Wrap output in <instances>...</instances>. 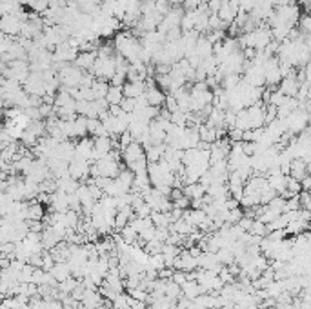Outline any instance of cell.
Masks as SVG:
<instances>
[{
  "instance_id": "9c48e42d",
  "label": "cell",
  "mask_w": 311,
  "mask_h": 309,
  "mask_svg": "<svg viewBox=\"0 0 311 309\" xmlns=\"http://www.w3.org/2000/svg\"><path fill=\"white\" fill-rule=\"evenodd\" d=\"M299 82L295 77H286L280 80V84L277 86V91H280L284 97H295L297 91H299Z\"/></svg>"
},
{
  "instance_id": "7a4b0ae2",
  "label": "cell",
  "mask_w": 311,
  "mask_h": 309,
  "mask_svg": "<svg viewBox=\"0 0 311 309\" xmlns=\"http://www.w3.org/2000/svg\"><path fill=\"white\" fill-rule=\"evenodd\" d=\"M117 69H115V58L113 57H96L95 64L89 71V75H93L96 80H106L109 82Z\"/></svg>"
},
{
  "instance_id": "4fadbf2b",
  "label": "cell",
  "mask_w": 311,
  "mask_h": 309,
  "mask_svg": "<svg viewBox=\"0 0 311 309\" xmlns=\"http://www.w3.org/2000/svg\"><path fill=\"white\" fill-rule=\"evenodd\" d=\"M180 289H182V296L188 298V300H193V298H197L198 295L204 293L202 287H200L195 280H186V282L180 286Z\"/></svg>"
},
{
  "instance_id": "30bf717a",
  "label": "cell",
  "mask_w": 311,
  "mask_h": 309,
  "mask_svg": "<svg viewBox=\"0 0 311 309\" xmlns=\"http://www.w3.org/2000/svg\"><path fill=\"white\" fill-rule=\"evenodd\" d=\"M308 168H310V164H306L304 160H300V158H293L291 164H289V177L295 178V180H302L304 177H308Z\"/></svg>"
},
{
  "instance_id": "d6a6232c",
  "label": "cell",
  "mask_w": 311,
  "mask_h": 309,
  "mask_svg": "<svg viewBox=\"0 0 311 309\" xmlns=\"http://www.w3.org/2000/svg\"><path fill=\"white\" fill-rule=\"evenodd\" d=\"M167 2H169V6L171 7H175V6H182L184 0H167Z\"/></svg>"
},
{
  "instance_id": "44dd1931",
  "label": "cell",
  "mask_w": 311,
  "mask_h": 309,
  "mask_svg": "<svg viewBox=\"0 0 311 309\" xmlns=\"http://www.w3.org/2000/svg\"><path fill=\"white\" fill-rule=\"evenodd\" d=\"M297 29H299L300 33H304V35H310L311 31V20L308 15H300L299 20H297Z\"/></svg>"
},
{
  "instance_id": "5bb4252c",
  "label": "cell",
  "mask_w": 311,
  "mask_h": 309,
  "mask_svg": "<svg viewBox=\"0 0 311 309\" xmlns=\"http://www.w3.org/2000/svg\"><path fill=\"white\" fill-rule=\"evenodd\" d=\"M49 273L57 282H64L66 278L71 277V269H70V265H68V262H57V264L49 269Z\"/></svg>"
},
{
  "instance_id": "52a82bcc",
  "label": "cell",
  "mask_w": 311,
  "mask_h": 309,
  "mask_svg": "<svg viewBox=\"0 0 311 309\" xmlns=\"http://www.w3.org/2000/svg\"><path fill=\"white\" fill-rule=\"evenodd\" d=\"M95 60H96V51H78L73 64L80 71H84V73H89L93 64H95Z\"/></svg>"
},
{
  "instance_id": "7402d4cb",
  "label": "cell",
  "mask_w": 311,
  "mask_h": 309,
  "mask_svg": "<svg viewBox=\"0 0 311 309\" xmlns=\"http://www.w3.org/2000/svg\"><path fill=\"white\" fill-rule=\"evenodd\" d=\"M249 233H251V235H257V237H262V239H264V237L267 235V227H266V224H262L261 220L255 219L253 224H251V229H249Z\"/></svg>"
},
{
  "instance_id": "484cf974",
  "label": "cell",
  "mask_w": 311,
  "mask_h": 309,
  "mask_svg": "<svg viewBox=\"0 0 311 309\" xmlns=\"http://www.w3.org/2000/svg\"><path fill=\"white\" fill-rule=\"evenodd\" d=\"M122 108V111L124 113H133L135 111V98H127V97H124L122 98V102L119 104Z\"/></svg>"
},
{
  "instance_id": "277c9868",
  "label": "cell",
  "mask_w": 311,
  "mask_h": 309,
  "mask_svg": "<svg viewBox=\"0 0 311 309\" xmlns=\"http://www.w3.org/2000/svg\"><path fill=\"white\" fill-rule=\"evenodd\" d=\"M284 122H286L287 133H291L293 136L299 135L302 129L308 128V122H310V111L302 110V108H297V110L291 111V113L284 118Z\"/></svg>"
},
{
  "instance_id": "1f68e13d",
  "label": "cell",
  "mask_w": 311,
  "mask_h": 309,
  "mask_svg": "<svg viewBox=\"0 0 311 309\" xmlns=\"http://www.w3.org/2000/svg\"><path fill=\"white\" fill-rule=\"evenodd\" d=\"M295 0H273V6L280 7V6H287V4H293Z\"/></svg>"
},
{
  "instance_id": "7c38bea8",
  "label": "cell",
  "mask_w": 311,
  "mask_h": 309,
  "mask_svg": "<svg viewBox=\"0 0 311 309\" xmlns=\"http://www.w3.org/2000/svg\"><path fill=\"white\" fill-rule=\"evenodd\" d=\"M193 51L197 53L200 58H208L213 55V44H211L210 40L206 39L204 35H200L197 39V42H195V47H193Z\"/></svg>"
},
{
  "instance_id": "8992f818",
  "label": "cell",
  "mask_w": 311,
  "mask_h": 309,
  "mask_svg": "<svg viewBox=\"0 0 311 309\" xmlns=\"http://www.w3.org/2000/svg\"><path fill=\"white\" fill-rule=\"evenodd\" d=\"M91 153H93V140L88 136H82L80 140L75 144V158H82V160H91Z\"/></svg>"
},
{
  "instance_id": "f546056e",
  "label": "cell",
  "mask_w": 311,
  "mask_h": 309,
  "mask_svg": "<svg viewBox=\"0 0 311 309\" xmlns=\"http://www.w3.org/2000/svg\"><path fill=\"white\" fill-rule=\"evenodd\" d=\"M171 204L173 207H177V209H188V207H190V199H188V197H180V199L173 200Z\"/></svg>"
},
{
  "instance_id": "cb8c5ba5",
  "label": "cell",
  "mask_w": 311,
  "mask_h": 309,
  "mask_svg": "<svg viewBox=\"0 0 311 309\" xmlns=\"http://www.w3.org/2000/svg\"><path fill=\"white\" fill-rule=\"evenodd\" d=\"M155 9H157V13L164 17V15L171 9V6H169V2H167V0H155Z\"/></svg>"
},
{
  "instance_id": "83f0119b",
  "label": "cell",
  "mask_w": 311,
  "mask_h": 309,
  "mask_svg": "<svg viewBox=\"0 0 311 309\" xmlns=\"http://www.w3.org/2000/svg\"><path fill=\"white\" fill-rule=\"evenodd\" d=\"M188 280V277H186V271H173V275H171V282L178 284V286H182V284Z\"/></svg>"
},
{
  "instance_id": "2e32d148",
  "label": "cell",
  "mask_w": 311,
  "mask_h": 309,
  "mask_svg": "<svg viewBox=\"0 0 311 309\" xmlns=\"http://www.w3.org/2000/svg\"><path fill=\"white\" fill-rule=\"evenodd\" d=\"M122 98H124V95H122V88L109 86V89H108V93H106L104 100L108 102V106H119V104L122 102Z\"/></svg>"
},
{
  "instance_id": "e0dca14e",
  "label": "cell",
  "mask_w": 311,
  "mask_h": 309,
  "mask_svg": "<svg viewBox=\"0 0 311 309\" xmlns=\"http://www.w3.org/2000/svg\"><path fill=\"white\" fill-rule=\"evenodd\" d=\"M109 89V82H106V80H93V84H91V91H93V97L96 98H104L106 97V93H108Z\"/></svg>"
},
{
  "instance_id": "6da1fadb",
  "label": "cell",
  "mask_w": 311,
  "mask_h": 309,
  "mask_svg": "<svg viewBox=\"0 0 311 309\" xmlns=\"http://www.w3.org/2000/svg\"><path fill=\"white\" fill-rule=\"evenodd\" d=\"M122 160L126 169H129L133 175L146 173L147 160H146V149L142 148L140 142H131L127 148L122 149Z\"/></svg>"
},
{
  "instance_id": "603a6c76",
  "label": "cell",
  "mask_w": 311,
  "mask_h": 309,
  "mask_svg": "<svg viewBox=\"0 0 311 309\" xmlns=\"http://www.w3.org/2000/svg\"><path fill=\"white\" fill-rule=\"evenodd\" d=\"M135 211V217H139V219H147L149 215H151V207L147 206L146 202H142V204H139V206L133 209Z\"/></svg>"
},
{
  "instance_id": "d6986e66",
  "label": "cell",
  "mask_w": 311,
  "mask_h": 309,
  "mask_svg": "<svg viewBox=\"0 0 311 309\" xmlns=\"http://www.w3.org/2000/svg\"><path fill=\"white\" fill-rule=\"evenodd\" d=\"M119 237H120L126 244H133L135 240H137V237H139V233L133 229V225L131 224H126L124 227H122L120 231H119Z\"/></svg>"
},
{
  "instance_id": "ffe728a7",
  "label": "cell",
  "mask_w": 311,
  "mask_h": 309,
  "mask_svg": "<svg viewBox=\"0 0 311 309\" xmlns=\"http://www.w3.org/2000/svg\"><path fill=\"white\" fill-rule=\"evenodd\" d=\"M284 204H286V199L280 197V195H277L275 199H271L267 202L266 206H267V209H271L275 215H282V213H284Z\"/></svg>"
},
{
  "instance_id": "5b68a950",
  "label": "cell",
  "mask_w": 311,
  "mask_h": 309,
  "mask_svg": "<svg viewBox=\"0 0 311 309\" xmlns=\"http://www.w3.org/2000/svg\"><path fill=\"white\" fill-rule=\"evenodd\" d=\"M51 55H53V62H68V64H71V62H75L78 51L73 49V47H70L68 42H62V44H58L57 47L51 51Z\"/></svg>"
},
{
  "instance_id": "d4e9b609",
  "label": "cell",
  "mask_w": 311,
  "mask_h": 309,
  "mask_svg": "<svg viewBox=\"0 0 311 309\" xmlns=\"http://www.w3.org/2000/svg\"><path fill=\"white\" fill-rule=\"evenodd\" d=\"M127 295L135 298V300H140V302H144L146 300L147 293L144 289H140V287H133V289H127Z\"/></svg>"
},
{
  "instance_id": "ac0fdd59",
  "label": "cell",
  "mask_w": 311,
  "mask_h": 309,
  "mask_svg": "<svg viewBox=\"0 0 311 309\" xmlns=\"http://www.w3.org/2000/svg\"><path fill=\"white\" fill-rule=\"evenodd\" d=\"M166 298H169L171 302H177L178 298L182 296V289H180V286L175 282H171V280H167V286H166Z\"/></svg>"
},
{
  "instance_id": "4316f807",
  "label": "cell",
  "mask_w": 311,
  "mask_h": 309,
  "mask_svg": "<svg viewBox=\"0 0 311 309\" xmlns=\"http://www.w3.org/2000/svg\"><path fill=\"white\" fill-rule=\"evenodd\" d=\"M202 2H206V0H184V2H182V9H184V11H193V9L200 7Z\"/></svg>"
},
{
  "instance_id": "9a60e30c",
  "label": "cell",
  "mask_w": 311,
  "mask_h": 309,
  "mask_svg": "<svg viewBox=\"0 0 311 309\" xmlns=\"http://www.w3.org/2000/svg\"><path fill=\"white\" fill-rule=\"evenodd\" d=\"M182 193L190 200L202 199L204 195H206V187H204L202 184H198V182H195V184H186V186L182 187Z\"/></svg>"
},
{
  "instance_id": "8fae6325",
  "label": "cell",
  "mask_w": 311,
  "mask_h": 309,
  "mask_svg": "<svg viewBox=\"0 0 311 309\" xmlns=\"http://www.w3.org/2000/svg\"><path fill=\"white\" fill-rule=\"evenodd\" d=\"M144 91H146V84L144 82H129V80H126L124 86H122V95L127 98L140 97V95H144Z\"/></svg>"
},
{
  "instance_id": "ba28073f",
  "label": "cell",
  "mask_w": 311,
  "mask_h": 309,
  "mask_svg": "<svg viewBox=\"0 0 311 309\" xmlns=\"http://www.w3.org/2000/svg\"><path fill=\"white\" fill-rule=\"evenodd\" d=\"M144 97H146V100H147L149 106H155V108H162V106H164L166 93L164 91H160L157 86H146Z\"/></svg>"
},
{
  "instance_id": "4dcf8cb0",
  "label": "cell",
  "mask_w": 311,
  "mask_h": 309,
  "mask_svg": "<svg viewBox=\"0 0 311 309\" xmlns=\"http://www.w3.org/2000/svg\"><path fill=\"white\" fill-rule=\"evenodd\" d=\"M310 186H311V178H310V175H308V177H304V178L300 180V189H302V191H310Z\"/></svg>"
},
{
  "instance_id": "3957f363",
  "label": "cell",
  "mask_w": 311,
  "mask_h": 309,
  "mask_svg": "<svg viewBox=\"0 0 311 309\" xmlns=\"http://www.w3.org/2000/svg\"><path fill=\"white\" fill-rule=\"evenodd\" d=\"M25 20H27V13L24 15H13V13H7L4 17H0V31L4 33L6 37H19L20 35V29H22V24H24Z\"/></svg>"
},
{
  "instance_id": "836d02e7",
  "label": "cell",
  "mask_w": 311,
  "mask_h": 309,
  "mask_svg": "<svg viewBox=\"0 0 311 309\" xmlns=\"http://www.w3.org/2000/svg\"><path fill=\"white\" fill-rule=\"evenodd\" d=\"M208 309H222V308H215V306H213V308H208Z\"/></svg>"
},
{
  "instance_id": "f1b7e54d",
  "label": "cell",
  "mask_w": 311,
  "mask_h": 309,
  "mask_svg": "<svg viewBox=\"0 0 311 309\" xmlns=\"http://www.w3.org/2000/svg\"><path fill=\"white\" fill-rule=\"evenodd\" d=\"M126 82V75H122V73H115L111 80H109V86H117V88H122Z\"/></svg>"
}]
</instances>
